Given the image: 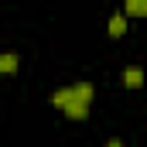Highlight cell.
Instances as JSON below:
<instances>
[{
    "label": "cell",
    "mask_w": 147,
    "mask_h": 147,
    "mask_svg": "<svg viewBox=\"0 0 147 147\" xmlns=\"http://www.w3.org/2000/svg\"><path fill=\"white\" fill-rule=\"evenodd\" d=\"M123 86H130V89H140V86H144V72H140L137 65H130V69L123 72Z\"/></svg>",
    "instance_id": "2"
},
{
    "label": "cell",
    "mask_w": 147,
    "mask_h": 147,
    "mask_svg": "<svg viewBox=\"0 0 147 147\" xmlns=\"http://www.w3.org/2000/svg\"><path fill=\"white\" fill-rule=\"evenodd\" d=\"M72 99H79V86H72V89H62V92H55V96H51V106H62V110H65V106H69Z\"/></svg>",
    "instance_id": "1"
},
{
    "label": "cell",
    "mask_w": 147,
    "mask_h": 147,
    "mask_svg": "<svg viewBox=\"0 0 147 147\" xmlns=\"http://www.w3.org/2000/svg\"><path fill=\"white\" fill-rule=\"evenodd\" d=\"M110 147H123V144H110Z\"/></svg>",
    "instance_id": "7"
},
{
    "label": "cell",
    "mask_w": 147,
    "mask_h": 147,
    "mask_svg": "<svg viewBox=\"0 0 147 147\" xmlns=\"http://www.w3.org/2000/svg\"><path fill=\"white\" fill-rule=\"evenodd\" d=\"M0 69H3V72H14V69H17V55H14V51L0 55Z\"/></svg>",
    "instance_id": "4"
},
{
    "label": "cell",
    "mask_w": 147,
    "mask_h": 147,
    "mask_svg": "<svg viewBox=\"0 0 147 147\" xmlns=\"http://www.w3.org/2000/svg\"><path fill=\"white\" fill-rule=\"evenodd\" d=\"M127 14H144V0H127Z\"/></svg>",
    "instance_id": "5"
},
{
    "label": "cell",
    "mask_w": 147,
    "mask_h": 147,
    "mask_svg": "<svg viewBox=\"0 0 147 147\" xmlns=\"http://www.w3.org/2000/svg\"><path fill=\"white\" fill-rule=\"evenodd\" d=\"M144 14H147V0H144Z\"/></svg>",
    "instance_id": "6"
},
{
    "label": "cell",
    "mask_w": 147,
    "mask_h": 147,
    "mask_svg": "<svg viewBox=\"0 0 147 147\" xmlns=\"http://www.w3.org/2000/svg\"><path fill=\"white\" fill-rule=\"evenodd\" d=\"M123 31H127V21L123 17H110V38H120Z\"/></svg>",
    "instance_id": "3"
}]
</instances>
